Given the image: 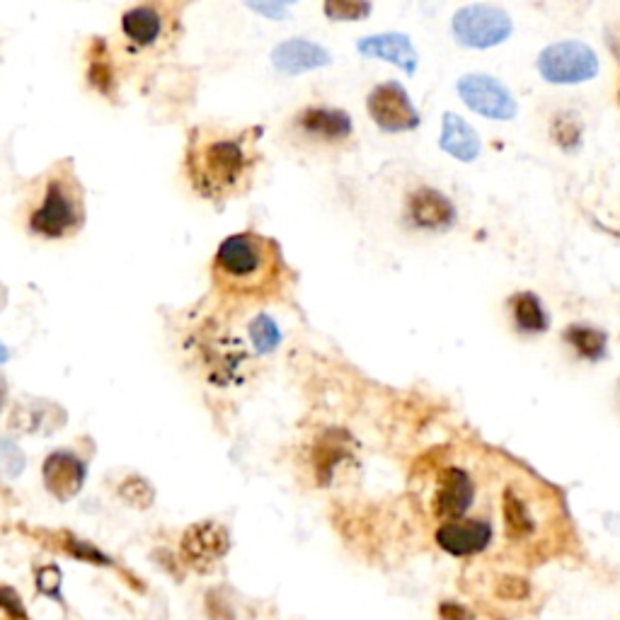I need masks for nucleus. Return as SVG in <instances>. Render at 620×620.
Returning a JSON list of instances; mask_svg holds the SVG:
<instances>
[{"mask_svg": "<svg viewBox=\"0 0 620 620\" xmlns=\"http://www.w3.org/2000/svg\"><path fill=\"white\" fill-rule=\"evenodd\" d=\"M359 54L366 59H381L395 63L398 68H403L412 76L417 71V51L412 47L410 37L398 32H386V34H373V37H364L357 44Z\"/></svg>", "mask_w": 620, "mask_h": 620, "instance_id": "obj_17", "label": "nucleus"}, {"mask_svg": "<svg viewBox=\"0 0 620 620\" xmlns=\"http://www.w3.org/2000/svg\"><path fill=\"white\" fill-rule=\"evenodd\" d=\"M371 13L369 3H354V0H330L325 3V15L330 20H342V22H352L361 20Z\"/></svg>", "mask_w": 620, "mask_h": 620, "instance_id": "obj_29", "label": "nucleus"}, {"mask_svg": "<svg viewBox=\"0 0 620 620\" xmlns=\"http://www.w3.org/2000/svg\"><path fill=\"white\" fill-rule=\"evenodd\" d=\"M371 119L388 134H400V131H412L419 126V114L412 107L410 95L400 83L388 80V83L376 85L366 100Z\"/></svg>", "mask_w": 620, "mask_h": 620, "instance_id": "obj_7", "label": "nucleus"}, {"mask_svg": "<svg viewBox=\"0 0 620 620\" xmlns=\"http://www.w3.org/2000/svg\"><path fill=\"white\" fill-rule=\"evenodd\" d=\"M202 357L209 364L211 378L218 373V381H238V371L248 366V352L245 344L238 340H228V337H216V340L206 342V349H202Z\"/></svg>", "mask_w": 620, "mask_h": 620, "instance_id": "obj_18", "label": "nucleus"}, {"mask_svg": "<svg viewBox=\"0 0 620 620\" xmlns=\"http://www.w3.org/2000/svg\"><path fill=\"white\" fill-rule=\"evenodd\" d=\"M475 497H478V485H475L473 475L461 465H444L436 478V492H434V514L439 519L458 521L465 519V514L473 507Z\"/></svg>", "mask_w": 620, "mask_h": 620, "instance_id": "obj_10", "label": "nucleus"}, {"mask_svg": "<svg viewBox=\"0 0 620 620\" xmlns=\"http://www.w3.org/2000/svg\"><path fill=\"white\" fill-rule=\"evenodd\" d=\"M495 596L499 601H512V604H521V601L531 599V584L524 577L516 574H507L495 584Z\"/></svg>", "mask_w": 620, "mask_h": 620, "instance_id": "obj_28", "label": "nucleus"}, {"mask_svg": "<svg viewBox=\"0 0 620 620\" xmlns=\"http://www.w3.org/2000/svg\"><path fill=\"white\" fill-rule=\"evenodd\" d=\"M206 611H209L211 620H233L235 618L231 601H226L223 589H214L209 596H206Z\"/></svg>", "mask_w": 620, "mask_h": 620, "instance_id": "obj_33", "label": "nucleus"}, {"mask_svg": "<svg viewBox=\"0 0 620 620\" xmlns=\"http://www.w3.org/2000/svg\"><path fill=\"white\" fill-rule=\"evenodd\" d=\"M439 146L456 160H463V163H470V160H475L480 155L478 131L453 112L444 114Z\"/></svg>", "mask_w": 620, "mask_h": 620, "instance_id": "obj_19", "label": "nucleus"}, {"mask_svg": "<svg viewBox=\"0 0 620 620\" xmlns=\"http://www.w3.org/2000/svg\"><path fill=\"white\" fill-rule=\"evenodd\" d=\"M458 93L461 100L473 112L490 119H514L516 117V100L509 93L504 83L497 78L485 76V73H470L458 80Z\"/></svg>", "mask_w": 620, "mask_h": 620, "instance_id": "obj_8", "label": "nucleus"}, {"mask_svg": "<svg viewBox=\"0 0 620 620\" xmlns=\"http://www.w3.org/2000/svg\"><path fill=\"white\" fill-rule=\"evenodd\" d=\"M492 541V526L485 519L446 521L436 528V543L453 558H473L485 553Z\"/></svg>", "mask_w": 620, "mask_h": 620, "instance_id": "obj_13", "label": "nucleus"}, {"mask_svg": "<svg viewBox=\"0 0 620 620\" xmlns=\"http://www.w3.org/2000/svg\"><path fill=\"white\" fill-rule=\"evenodd\" d=\"M439 616L444 620H475V613L468 606L456 604V601H444L439 606Z\"/></svg>", "mask_w": 620, "mask_h": 620, "instance_id": "obj_34", "label": "nucleus"}, {"mask_svg": "<svg viewBox=\"0 0 620 620\" xmlns=\"http://www.w3.org/2000/svg\"><path fill=\"white\" fill-rule=\"evenodd\" d=\"M512 30V17L497 5H465L453 15V34L465 47H497L507 42Z\"/></svg>", "mask_w": 620, "mask_h": 620, "instance_id": "obj_6", "label": "nucleus"}, {"mask_svg": "<svg viewBox=\"0 0 620 620\" xmlns=\"http://www.w3.org/2000/svg\"><path fill=\"white\" fill-rule=\"evenodd\" d=\"M352 117L335 107H306L294 117V131L303 141L342 143L352 136Z\"/></svg>", "mask_w": 620, "mask_h": 620, "instance_id": "obj_12", "label": "nucleus"}, {"mask_svg": "<svg viewBox=\"0 0 620 620\" xmlns=\"http://www.w3.org/2000/svg\"><path fill=\"white\" fill-rule=\"evenodd\" d=\"M407 216H410L412 226L424 228V231H444L456 221V209H453L451 199L439 189L422 187L410 194Z\"/></svg>", "mask_w": 620, "mask_h": 620, "instance_id": "obj_15", "label": "nucleus"}, {"mask_svg": "<svg viewBox=\"0 0 620 620\" xmlns=\"http://www.w3.org/2000/svg\"><path fill=\"white\" fill-rule=\"evenodd\" d=\"M550 134H553V139L558 146L572 151V148H577L579 139H582V126H579L574 114H567V112L555 114L553 126H550Z\"/></svg>", "mask_w": 620, "mask_h": 620, "instance_id": "obj_26", "label": "nucleus"}, {"mask_svg": "<svg viewBox=\"0 0 620 620\" xmlns=\"http://www.w3.org/2000/svg\"><path fill=\"white\" fill-rule=\"evenodd\" d=\"M0 620H30L13 587H0Z\"/></svg>", "mask_w": 620, "mask_h": 620, "instance_id": "obj_31", "label": "nucleus"}, {"mask_svg": "<svg viewBox=\"0 0 620 620\" xmlns=\"http://www.w3.org/2000/svg\"><path fill=\"white\" fill-rule=\"evenodd\" d=\"M63 550H66L68 555H73V558L83 560V562H90V565H102V567H109L112 565V560L107 558L102 550H97L93 543L88 541H80V538L71 536V533H63Z\"/></svg>", "mask_w": 620, "mask_h": 620, "instance_id": "obj_27", "label": "nucleus"}, {"mask_svg": "<svg viewBox=\"0 0 620 620\" xmlns=\"http://www.w3.org/2000/svg\"><path fill=\"white\" fill-rule=\"evenodd\" d=\"M250 8L255 10V13H262V15H269V17H281L284 15L286 5H279V3H250Z\"/></svg>", "mask_w": 620, "mask_h": 620, "instance_id": "obj_35", "label": "nucleus"}, {"mask_svg": "<svg viewBox=\"0 0 620 620\" xmlns=\"http://www.w3.org/2000/svg\"><path fill=\"white\" fill-rule=\"evenodd\" d=\"M119 497H122L126 504H131V507L148 509L153 504L155 492L151 482L139 478V475H131V478H126L122 485H119Z\"/></svg>", "mask_w": 620, "mask_h": 620, "instance_id": "obj_25", "label": "nucleus"}, {"mask_svg": "<svg viewBox=\"0 0 620 620\" xmlns=\"http://www.w3.org/2000/svg\"><path fill=\"white\" fill-rule=\"evenodd\" d=\"M170 13L165 5H136L122 15V34L131 49L153 51L170 37Z\"/></svg>", "mask_w": 620, "mask_h": 620, "instance_id": "obj_11", "label": "nucleus"}, {"mask_svg": "<svg viewBox=\"0 0 620 620\" xmlns=\"http://www.w3.org/2000/svg\"><path fill=\"white\" fill-rule=\"evenodd\" d=\"M44 487L54 495L59 502H68L83 490L85 478H88V465L83 458H78L73 451L59 449L49 453L42 465Z\"/></svg>", "mask_w": 620, "mask_h": 620, "instance_id": "obj_14", "label": "nucleus"}, {"mask_svg": "<svg viewBox=\"0 0 620 620\" xmlns=\"http://www.w3.org/2000/svg\"><path fill=\"white\" fill-rule=\"evenodd\" d=\"M248 332H250L252 347H255L257 354H272L274 349L281 344V330H279L277 320L267 313L255 315L252 323L248 325Z\"/></svg>", "mask_w": 620, "mask_h": 620, "instance_id": "obj_24", "label": "nucleus"}, {"mask_svg": "<svg viewBox=\"0 0 620 620\" xmlns=\"http://www.w3.org/2000/svg\"><path fill=\"white\" fill-rule=\"evenodd\" d=\"M0 306H3V289H0Z\"/></svg>", "mask_w": 620, "mask_h": 620, "instance_id": "obj_37", "label": "nucleus"}, {"mask_svg": "<svg viewBox=\"0 0 620 620\" xmlns=\"http://www.w3.org/2000/svg\"><path fill=\"white\" fill-rule=\"evenodd\" d=\"M567 344H572V349H577L579 357L589 361H599L606 354V335L596 327L587 325H570L565 332Z\"/></svg>", "mask_w": 620, "mask_h": 620, "instance_id": "obj_23", "label": "nucleus"}, {"mask_svg": "<svg viewBox=\"0 0 620 620\" xmlns=\"http://www.w3.org/2000/svg\"><path fill=\"white\" fill-rule=\"evenodd\" d=\"M61 582H63V577H61L59 567L47 565L37 572V589L42 596H51V599L61 601Z\"/></svg>", "mask_w": 620, "mask_h": 620, "instance_id": "obj_32", "label": "nucleus"}, {"mask_svg": "<svg viewBox=\"0 0 620 620\" xmlns=\"http://www.w3.org/2000/svg\"><path fill=\"white\" fill-rule=\"evenodd\" d=\"M180 550L189 567L199 572H209L228 555L231 536H228V528L218 524V521H199V524H192L185 531Z\"/></svg>", "mask_w": 620, "mask_h": 620, "instance_id": "obj_9", "label": "nucleus"}, {"mask_svg": "<svg viewBox=\"0 0 620 620\" xmlns=\"http://www.w3.org/2000/svg\"><path fill=\"white\" fill-rule=\"evenodd\" d=\"M22 468H25V456H22V451L17 449L13 441L0 436V475H5V478H17V475L22 473Z\"/></svg>", "mask_w": 620, "mask_h": 620, "instance_id": "obj_30", "label": "nucleus"}, {"mask_svg": "<svg viewBox=\"0 0 620 620\" xmlns=\"http://www.w3.org/2000/svg\"><path fill=\"white\" fill-rule=\"evenodd\" d=\"M260 134V129H194L187 148V172L192 187L206 199H226L243 192L260 158Z\"/></svg>", "mask_w": 620, "mask_h": 620, "instance_id": "obj_1", "label": "nucleus"}, {"mask_svg": "<svg viewBox=\"0 0 620 620\" xmlns=\"http://www.w3.org/2000/svg\"><path fill=\"white\" fill-rule=\"evenodd\" d=\"M284 262L277 243L257 233H235L218 245L214 277L231 294H264L279 284Z\"/></svg>", "mask_w": 620, "mask_h": 620, "instance_id": "obj_2", "label": "nucleus"}, {"mask_svg": "<svg viewBox=\"0 0 620 620\" xmlns=\"http://www.w3.org/2000/svg\"><path fill=\"white\" fill-rule=\"evenodd\" d=\"M85 221L83 189L66 163L56 165L44 182L37 204L32 206L27 228L39 238H66L80 231Z\"/></svg>", "mask_w": 620, "mask_h": 620, "instance_id": "obj_3", "label": "nucleus"}, {"mask_svg": "<svg viewBox=\"0 0 620 620\" xmlns=\"http://www.w3.org/2000/svg\"><path fill=\"white\" fill-rule=\"evenodd\" d=\"M349 451H352V441H349L347 432H337V429H327V432L320 436L318 446H315V473H318V482L323 485H330L332 478L337 473V465L344 463L349 458Z\"/></svg>", "mask_w": 620, "mask_h": 620, "instance_id": "obj_20", "label": "nucleus"}, {"mask_svg": "<svg viewBox=\"0 0 620 620\" xmlns=\"http://www.w3.org/2000/svg\"><path fill=\"white\" fill-rule=\"evenodd\" d=\"M88 80L100 95H114V83H117V80H114V68L112 61H109V49L102 39H95L93 47H90Z\"/></svg>", "mask_w": 620, "mask_h": 620, "instance_id": "obj_21", "label": "nucleus"}, {"mask_svg": "<svg viewBox=\"0 0 620 620\" xmlns=\"http://www.w3.org/2000/svg\"><path fill=\"white\" fill-rule=\"evenodd\" d=\"M538 71L548 83L574 85L591 80L599 73V56L584 42H555L538 56Z\"/></svg>", "mask_w": 620, "mask_h": 620, "instance_id": "obj_5", "label": "nucleus"}, {"mask_svg": "<svg viewBox=\"0 0 620 620\" xmlns=\"http://www.w3.org/2000/svg\"><path fill=\"white\" fill-rule=\"evenodd\" d=\"M5 381H3V376H0V410H3V405H5Z\"/></svg>", "mask_w": 620, "mask_h": 620, "instance_id": "obj_36", "label": "nucleus"}, {"mask_svg": "<svg viewBox=\"0 0 620 620\" xmlns=\"http://www.w3.org/2000/svg\"><path fill=\"white\" fill-rule=\"evenodd\" d=\"M541 482L516 478L502 490V521L504 533L512 543H528L541 531L538 504H543Z\"/></svg>", "mask_w": 620, "mask_h": 620, "instance_id": "obj_4", "label": "nucleus"}, {"mask_svg": "<svg viewBox=\"0 0 620 620\" xmlns=\"http://www.w3.org/2000/svg\"><path fill=\"white\" fill-rule=\"evenodd\" d=\"M272 63L284 76H298V73L327 66L330 63V51L320 47V44L310 42V39H289V42L279 44L272 51Z\"/></svg>", "mask_w": 620, "mask_h": 620, "instance_id": "obj_16", "label": "nucleus"}, {"mask_svg": "<svg viewBox=\"0 0 620 620\" xmlns=\"http://www.w3.org/2000/svg\"><path fill=\"white\" fill-rule=\"evenodd\" d=\"M512 313L516 327L524 332H545V327H548V315H545L543 303L538 301V296L528 294V291L512 298Z\"/></svg>", "mask_w": 620, "mask_h": 620, "instance_id": "obj_22", "label": "nucleus"}]
</instances>
